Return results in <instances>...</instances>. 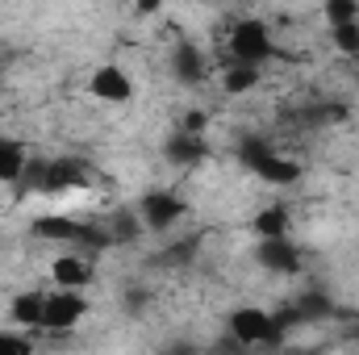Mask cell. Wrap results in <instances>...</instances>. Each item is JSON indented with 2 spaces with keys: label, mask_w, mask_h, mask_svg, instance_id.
<instances>
[{
  "label": "cell",
  "mask_w": 359,
  "mask_h": 355,
  "mask_svg": "<svg viewBox=\"0 0 359 355\" xmlns=\"http://www.w3.org/2000/svg\"><path fill=\"white\" fill-rule=\"evenodd\" d=\"M238 159H243V168H247L251 176L271 184V188H292V184L301 180V163L288 159V155H280L268 138H243Z\"/></svg>",
  "instance_id": "1"
},
{
  "label": "cell",
  "mask_w": 359,
  "mask_h": 355,
  "mask_svg": "<svg viewBox=\"0 0 359 355\" xmlns=\"http://www.w3.org/2000/svg\"><path fill=\"white\" fill-rule=\"evenodd\" d=\"M226 326H230V335H234L238 347H271V343L284 339V326L276 322V314L259 309V305H238L226 318Z\"/></svg>",
  "instance_id": "2"
},
{
  "label": "cell",
  "mask_w": 359,
  "mask_h": 355,
  "mask_svg": "<svg viewBox=\"0 0 359 355\" xmlns=\"http://www.w3.org/2000/svg\"><path fill=\"white\" fill-rule=\"evenodd\" d=\"M271 55H276V42H271V29L259 17L234 21V29H230V59H234V63H255V67H264V63H271Z\"/></svg>",
  "instance_id": "3"
},
{
  "label": "cell",
  "mask_w": 359,
  "mask_h": 355,
  "mask_svg": "<svg viewBox=\"0 0 359 355\" xmlns=\"http://www.w3.org/2000/svg\"><path fill=\"white\" fill-rule=\"evenodd\" d=\"M88 314V297L84 288H55L46 293V309H42V330L46 335H67L84 322Z\"/></svg>",
  "instance_id": "4"
},
{
  "label": "cell",
  "mask_w": 359,
  "mask_h": 355,
  "mask_svg": "<svg viewBox=\"0 0 359 355\" xmlns=\"http://www.w3.org/2000/svg\"><path fill=\"white\" fill-rule=\"evenodd\" d=\"M138 213H142L147 230H172L188 217V201L172 188H147L142 201H138Z\"/></svg>",
  "instance_id": "5"
},
{
  "label": "cell",
  "mask_w": 359,
  "mask_h": 355,
  "mask_svg": "<svg viewBox=\"0 0 359 355\" xmlns=\"http://www.w3.org/2000/svg\"><path fill=\"white\" fill-rule=\"evenodd\" d=\"M255 264L264 272H271V276H297L305 260H301L297 243L288 234H280V239H259L255 243Z\"/></svg>",
  "instance_id": "6"
},
{
  "label": "cell",
  "mask_w": 359,
  "mask_h": 355,
  "mask_svg": "<svg viewBox=\"0 0 359 355\" xmlns=\"http://www.w3.org/2000/svg\"><path fill=\"white\" fill-rule=\"evenodd\" d=\"M88 92L96 96V100H104V105H130V100H134V80H130V72H126V67L104 63V67H96V72H92Z\"/></svg>",
  "instance_id": "7"
},
{
  "label": "cell",
  "mask_w": 359,
  "mask_h": 355,
  "mask_svg": "<svg viewBox=\"0 0 359 355\" xmlns=\"http://www.w3.org/2000/svg\"><path fill=\"white\" fill-rule=\"evenodd\" d=\"M50 280H55V288H88L96 280V264H92L88 251L76 247V251L50 260Z\"/></svg>",
  "instance_id": "8"
},
{
  "label": "cell",
  "mask_w": 359,
  "mask_h": 355,
  "mask_svg": "<svg viewBox=\"0 0 359 355\" xmlns=\"http://www.w3.org/2000/svg\"><path fill=\"white\" fill-rule=\"evenodd\" d=\"M42 309H46V288H25L8 301V318L21 330H42Z\"/></svg>",
  "instance_id": "9"
},
{
  "label": "cell",
  "mask_w": 359,
  "mask_h": 355,
  "mask_svg": "<svg viewBox=\"0 0 359 355\" xmlns=\"http://www.w3.org/2000/svg\"><path fill=\"white\" fill-rule=\"evenodd\" d=\"M172 76H176L184 88H196L209 76V63H205V55L192 42H180L176 51H172Z\"/></svg>",
  "instance_id": "10"
},
{
  "label": "cell",
  "mask_w": 359,
  "mask_h": 355,
  "mask_svg": "<svg viewBox=\"0 0 359 355\" xmlns=\"http://www.w3.org/2000/svg\"><path fill=\"white\" fill-rule=\"evenodd\" d=\"M80 230H84V222H72V217H63V213H46V217L34 222V234H38V239H46V243H67V247L80 243Z\"/></svg>",
  "instance_id": "11"
},
{
  "label": "cell",
  "mask_w": 359,
  "mask_h": 355,
  "mask_svg": "<svg viewBox=\"0 0 359 355\" xmlns=\"http://www.w3.org/2000/svg\"><path fill=\"white\" fill-rule=\"evenodd\" d=\"M209 155V142H205V134H188V130H180L176 138L168 142V159L180 163V168H192V163H201Z\"/></svg>",
  "instance_id": "12"
},
{
  "label": "cell",
  "mask_w": 359,
  "mask_h": 355,
  "mask_svg": "<svg viewBox=\"0 0 359 355\" xmlns=\"http://www.w3.org/2000/svg\"><path fill=\"white\" fill-rule=\"evenodd\" d=\"M25 168H29L25 147L13 142V138H0V184H21Z\"/></svg>",
  "instance_id": "13"
},
{
  "label": "cell",
  "mask_w": 359,
  "mask_h": 355,
  "mask_svg": "<svg viewBox=\"0 0 359 355\" xmlns=\"http://www.w3.org/2000/svg\"><path fill=\"white\" fill-rule=\"evenodd\" d=\"M259 80H264V67H255V63H234L230 59V67L222 72V88L230 96H243V92L259 88Z\"/></svg>",
  "instance_id": "14"
},
{
  "label": "cell",
  "mask_w": 359,
  "mask_h": 355,
  "mask_svg": "<svg viewBox=\"0 0 359 355\" xmlns=\"http://www.w3.org/2000/svg\"><path fill=\"white\" fill-rule=\"evenodd\" d=\"M251 230H255L259 239H280V234H288V230H292V217H288V209H284V205H268V209H259V213H255Z\"/></svg>",
  "instance_id": "15"
},
{
  "label": "cell",
  "mask_w": 359,
  "mask_h": 355,
  "mask_svg": "<svg viewBox=\"0 0 359 355\" xmlns=\"http://www.w3.org/2000/svg\"><path fill=\"white\" fill-rule=\"evenodd\" d=\"M330 42L339 55L359 59V21H343V25H330Z\"/></svg>",
  "instance_id": "16"
},
{
  "label": "cell",
  "mask_w": 359,
  "mask_h": 355,
  "mask_svg": "<svg viewBox=\"0 0 359 355\" xmlns=\"http://www.w3.org/2000/svg\"><path fill=\"white\" fill-rule=\"evenodd\" d=\"M322 17H326V25L359 21V0H322Z\"/></svg>",
  "instance_id": "17"
},
{
  "label": "cell",
  "mask_w": 359,
  "mask_h": 355,
  "mask_svg": "<svg viewBox=\"0 0 359 355\" xmlns=\"http://www.w3.org/2000/svg\"><path fill=\"white\" fill-rule=\"evenodd\" d=\"M29 351H34V335L0 330V355H29Z\"/></svg>",
  "instance_id": "18"
},
{
  "label": "cell",
  "mask_w": 359,
  "mask_h": 355,
  "mask_svg": "<svg viewBox=\"0 0 359 355\" xmlns=\"http://www.w3.org/2000/svg\"><path fill=\"white\" fill-rule=\"evenodd\" d=\"M297 309H301V318H305V322H322V318L330 314V301H326L322 293H309V297H301V301H297Z\"/></svg>",
  "instance_id": "19"
},
{
  "label": "cell",
  "mask_w": 359,
  "mask_h": 355,
  "mask_svg": "<svg viewBox=\"0 0 359 355\" xmlns=\"http://www.w3.org/2000/svg\"><path fill=\"white\" fill-rule=\"evenodd\" d=\"M180 130H188V134H205V113H201V109H192V113H184V121H180Z\"/></svg>",
  "instance_id": "20"
},
{
  "label": "cell",
  "mask_w": 359,
  "mask_h": 355,
  "mask_svg": "<svg viewBox=\"0 0 359 355\" xmlns=\"http://www.w3.org/2000/svg\"><path fill=\"white\" fill-rule=\"evenodd\" d=\"M159 8H163V0H134V13L138 17H155Z\"/></svg>",
  "instance_id": "21"
}]
</instances>
